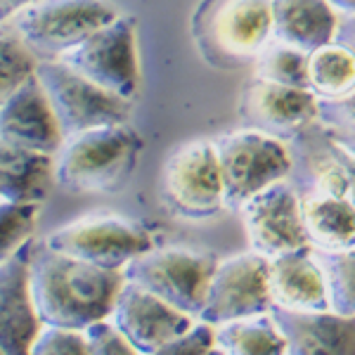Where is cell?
I'll list each match as a JSON object with an SVG mask.
<instances>
[{
  "mask_svg": "<svg viewBox=\"0 0 355 355\" xmlns=\"http://www.w3.org/2000/svg\"><path fill=\"white\" fill-rule=\"evenodd\" d=\"M123 282L121 270L57 254L43 242L33 244L28 254V301L43 327L85 331L110 320Z\"/></svg>",
  "mask_w": 355,
  "mask_h": 355,
  "instance_id": "cell-1",
  "label": "cell"
},
{
  "mask_svg": "<svg viewBox=\"0 0 355 355\" xmlns=\"http://www.w3.org/2000/svg\"><path fill=\"white\" fill-rule=\"evenodd\" d=\"M142 137L128 123H112L64 137L53 154L55 185L71 194L119 192L133 175Z\"/></svg>",
  "mask_w": 355,
  "mask_h": 355,
  "instance_id": "cell-2",
  "label": "cell"
},
{
  "mask_svg": "<svg viewBox=\"0 0 355 355\" xmlns=\"http://www.w3.org/2000/svg\"><path fill=\"white\" fill-rule=\"evenodd\" d=\"M192 36L211 67L254 62L272 38L270 0H204L192 17Z\"/></svg>",
  "mask_w": 355,
  "mask_h": 355,
  "instance_id": "cell-3",
  "label": "cell"
},
{
  "mask_svg": "<svg viewBox=\"0 0 355 355\" xmlns=\"http://www.w3.org/2000/svg\"><path fill=\"white\" fill-rule=\"evenodd\" d=\"M162 204L173 218L202 223L225 209L223 175L214 140H190L166 157Z\"/></svg>",
  "mask_w": 355,
  "mask_h": 355,
  "instance_id": "cell-4",
  "label": "cell"
},
{
  "mask_svg": "<svg viewBox=\"0 0 355 355\" xmlns=\"http://www.w3.org/2000/svg\"><path fill=\"white\" fill-rule=\"evenodd\" d=\"M218 259L211 251L166 246L135 256L123 268V279L159 296L175 311L199 318Z\"/></svg>",
  "mask_w": 355,
  "mask_h": 355,
  "instance_id": "cell-5",
  "label": "cell"
},
{
  "mask_svg": "<svg viewBox=\"0 0 355 355\" xmlns=\"http://www.w3.org/2000/svg\"><path fill=\"white\" fill-rule=\"evenodd\" d=\"M116 17L110 0H38L8 24L38 60H57Z\"/></svg>",
  "mask_w": 355,
  "mask_h": 355,
  "instance_id": "cell-6",
  "label": "cell"
},
{
  "mask_svg": "<svg viewBox=\"0 0 355 355\" xmlns=\"http://www.w3.org/2000/svg\"><path fill=\"white\" fill-rule=\"evenodd\" d=\"M225 192V209L237 211L246 199L291 173V154L284 140L256 128L223 133L214 140Z\"/></svg>",
  "mask_w": 355,
  "mask_h": 355,
  "instance_id": "cell-7",
  "label": "cell"
},
{
  "mask_svg": "<svg viewBox=\"0 0 355 355\" xmlns=\"http://www.w3.org/2000/svg\"><path fill=\"white\" fill-rule=\"evenodd\" d=\"M36 78L64 137L100 125L125 123L130 102L100 88L62 60H38Z\"/></svg>",
  "mask_w": 355,
  "mask_h": 355,
  "instance_id": "cell-8",
  "label": "cell"
},
{
  "mask_svg": "<svg viewBox=\"0 0 355 355\" xmlns=\"http://www.w3.org/2000/svg\"><path fill=\"white\" fill-rule=\"evenodd\" d=\"M43 244L105 270H123L135 256L154 249L152 234L140 223L116 214H90L71 220L45 234Z\"/></svg>",
  "mask_w": 355,
  "mask_h": 355,
  "instance_id": "cell-9",
  "label": "cell"
},
{
  "mask_svg": "<svg viewBox=\"0 0 355 355\" xmlns=\"http://www.w3.org/2000/svg\"><path fill=\"white\" fill-rule=\"evenodd\" d=\"M57 60L67 62L88 81L133 102L140 90V64H137L135 19L119 15L107 26L97 28L76 48Z\"/></svg>",
  "mask_w": 355,
  "mask_h": 355,
  "instance_id": "cell-10",
  "label": "cell"
},
{
  "mask_svg": "<svg viewBox=\"0 0 355 355\" xmlns=\"http://www.w3.org/2000/svg\"><path fill=\"white\" fill-rule=\"evenodd\" d=\"M268 272L270 259L254 249L218 261L197 320L218 327L232 320L268 313L272 308Z\"/></svg>",
  "mask_w": 355,
  "mask_h": 355,
  "instance_id": "cell-11",
  "label": "cell"
},
{
  "mask_svg": "<svg viewBox=\"0 0 355 355\" xmlns=\"http://www.w3.org/2000/svg\"><path fill=\"white\" fill-rule=\"evenodd\" d=\"M249 246L259 254L279 256L311 246L301 216V197L289 180H277L239 206Z\"/></svg>",
  "mask_w": 355,
  "mask_h": 355,
  "instance_id": "cell-12",
  "label": "cell"
},
{
  "mask_svg": "<svg viewBox=\"0 0 355 355\" xmlns=\"http://www.w3.org/2000/svg\"><path fill=\"white\" fill-rule=\"evenodd\" d=\"M110 320L140 355L154 353L197 324V318L175 311L159 296L130 282H123Z\"/></svg>",
  "mask_w": 355,
  "mask_h": 355,
  "instance_id": "cell-13",
  "label": "cell"
},
{
  "mask_svg": "<svg viewBox=\"0 0 355 355\" xmlns=\"http://www.w3.org/2000/svg\"><path fill=\"white\" fill-rule=\"evenodd\" d=\"M239 114L246 128L263 130L279 140H291L318 119V97L311 90L254 76L242 90Z\"/></svg>",
  "mask_w": 355,
  "mask_h": 355,
  "instance_id": "cell-14",
  "label": "cell"
},
{
  "mask_svg": "<svg viewBox=\"0 0 355 355\" xmlns=\"http://www.w3.org/2000/svg\"><path fill=\"white\" fill-rule=\"evenodd\" d=\"M0 140L50 157L64 142V133L36 73L0 107Z\"/></svg>",
  "mask_w": 355,
  "mask_h": 355,
  "instance_id": "cell-15",
  "label": "cell"
},
{
  "mask_svg": "<svg viewBox=\"0 0 355 355\" xmlns=\"http://www.w3.org/2000/svg\"><path fill=\"white\" fill-rule=\"evenodd\" d=\"M287 343L284 355H355V315L270 308Z\"/></svg>",
  "mask_w": 355,
  "mask_h": 355,
  "instance_id": "cell-16",
  "label": "cell"
},
{
  "mask_svg": "<svg viewBox=\"0 0 355 355\" xmlns=\"http://www.w3.org/2000/svg\"><path fill=\"white\" fill-rule=\"evenodd\" d=\"M31 246L33 242H28L19 254L0 266V355H26L41 327L26 289Z\"/></svg>",
  "mask_w": 355,
  "mask_h": 355,
  "instance_id": "cell-17",
  "label": "cell"
},
{
  "mask_svg": "<svg viewBox=\"0 0 355 355\" xmlns=\"http://www.w3.org/2000/svg\"><path fill=\"white\" fill-rule=\"evenodd\" d=\"M268 279L275 306L291 311H329L324 275L313 259L311 246L272 256Z\"/></svg>",
  "mask_w": 355,
  "mask_h": 355,
  "instance_id": "cell-18",
  "label": "cell"
},
{
  "mask_svg": "<svg viewBox=\"0 0 355 355\" xmlns=\"http://www.w3.org/2000/svg\"><path fill=\"white\" fill-rule=\"evenodd\" d=\"M272 38L311 55L334 41L339 12L327 0H270Z\"/></svg>",
  "mask_w": 355,
  "mask_h": 355,
  "instance_id": "cell-19",
  "label": "cell"
},
{
  "mask_svg": "<svg viewBox=\"0 0 355 355\" xmlns=\"http://www.w3.org/2000/svg\"><path fill=\"white\" fill-rule=\"evenodd\" d=\"M53 178V157L0 140V199L15 204H43Z\"/></svg>",
  "mask_w": 355,
  "mask_h": 355,
  "instance_id": "cell-20",
  "label": "cell"
},
{
  "mask_svg": "<svg viewBox=\"0 0 355 355\" xmlns=\"http://www.w3.org/2000/svg\"><path fill=\"white\" fill-rule=\"evenodd\" d=\"M301 216L308 244L315 249H353L355 211L346 197L303 194Z\"/></svg>",
  "mask_w": 355,
  "mask_h": 355,
  "instance_id": "cell-21",
  "label": "cell"
},
{
  "mask_svg": "<svg viewBox=\"0 0 355 355\" xmlns=\"http://www.w3.org/2000/svg\"><path fill=\"white\" fill-rule=\"evenodd\" d=\"M214 346L223 355H284L287 343L270 311L214 327Z\"/></svg>",
  "mask_w": 355,
  "mask_h": 355,
  "instance_id": "cell-22",
  "label": "cell"
},
{
  "mask_svg": "<svg viewBox=\"0 0 355 355\" xmlns=\"http://www.w3.org/2000/svg\"><path fill=\"white\" fill-rule=\"evenodd\" d=\"M355 88V55L339 43H327L308 55V90L318 100L341 97Z\"/></svg>",
  "mask_w": 355,
  "mask_h": 355,
  "instance_id": "cell-23",
  "label": "cell"
},
{
  "mask_svg": "<svg viewBox=\"0 0 355 355\" xmlns=\"http://www.w3.org/2000/svg\"><path fill=\"white\" fill-rule=\"evenodd\" d=\"M313 259L327 284L329 311L339 315H355V246L353 249H315Z\"/></svg>",
  "mask_w": 355,
  "mask_h": 355,
  "instance_id": "cell-24",
  "label": "cell"
},
{
  "mask_svg": "<svg viewBox=\"0 0 355 355\" xmlns=\"http://www.w3.org/2000/svg\"><path fill=\"white\" fill-rule=\"evenodd\" d=\"M254 76L308 90V53L270 38L254 57Z\"/></svg>",
  "mask_w": 355,
  "mask_h": 355,
  "instance_id": "cell-25",
  "label": "cell"
},
{
  "mask_svg": "<svg viewBox=\"0 0 355 355\" xmlns=\"http://www.w3.org/2000/svg\"><path fill=\"white\" fill-rule=\"evenodd\" d=\"M38 57L21 43L12 26L0 24V107L36 73Z\"/></svg>",
  "mask_w": 355,
  "mask_h": 355,
  "instance_id": "cell-26",
  "label": "cell"
},
{
  "mask_svg": "<svg viewBox=\"0 0 355 355\" xmlns=\"http://www.w3.org/2000/svg\"><path fill=\"white\" fill-rule=\"evenodd\" d=\"M41 204L0 202V266L31 242Z\"/></svg>",
  "mask_w": 355,
  "mask_h": 355,
  "instance_id": "cell-27",
  "label": "cell"
},
{
  "mask_svg": "<svg viewBox=\"0 0 355 355\" xmlns=\"http://www.w3.org/2000/svg\"><path fill=\"white\" fill-rule=\"evenodd\" d=\"M26 355H88L85 331L62 327H38Z\"/></svg>",
  "mask_w": 355,
  "mask_h": 355,
  "instance_id": "cell-28",
  "label": "cell"
},
{
  "mask_svg": "<svg viewBox=\"0 0 355 355\" xmlns=\"http://www.w3.org/2000/svg\"><path fill=\"white\" fill-rule=\"evenodd\" d=\"M88 355H140L125 341V336L112 324V320H100L85 329Z\"/></svg>",
  "mask_w": 355,
  "mask_h": 355,
  "instance_id": "cell-29",
  "label": "cell"
},
{
  "mask_svg": "<svg viewBox=\"0 0 355 355\" xmlns=\"http://www.w3.org/2000/svg\"><path fill=\"white\" fill-rule=\"evenodd\" d=\"M211 348H214V327L197 320V324L190 331L164 343L150 355H209Z\"/></svg>",
  "mask_w": 355,
  "mask_h": 355,
  "instance_id": "cell-30",
  "label": "cell"
},
{
  "mask_svg": "<svg viewBox=\"0 0 355 355\" xmlns=\"http://www.w3.org/2000/svg\"><path fill=\"white\" fill-rule=\"evenodd\" d=\"M318 121L329 130H355V88L341 97L318 100Z\"/></svg>",
  "mask_w": 355,
  "mask_h": 355,
  "instance_id": "cell-31",
  "label": "cell"
},
{
  "mask_svg": "<svg viewBox=\"0 0 355 355\" xmlns=\"http://www.w3.org/2000/svg\"><path fill=\"white\" fill-rule=\"evenodd\" d=\"M334 43L343 45L355 55V12L351 15H339L336 21V33H334Z\"/></svg>",
  "mask_w": 355,
  "mask_h": 355,
  "instance_id": "cell-32",
  "label": "cell"
},
{
  "mask_svg": "<svg viewBox=\"0 0 355 355\" xmlns=\"http://www.w3.org/2000/svg\"><path fill=\"white\" fill-rule=\"evenodd\" d=\"M33 3H38V0H0V24H8L17 12H21Z\"/></svg>",
  "mask_w": 355,
  "mask_h": 355,
  "instance_id": "cell-33",
  "label": "cell"
},
{
  "mask_svg": "<svg viewBox=\"0 0 355 355\" xmlns=\"http://www.w3.org/2000/svg\"><path fill=\"white\" fill-rule=\"evenodd\" d=\"M329 135L343 152L355 157V130H329Z\"/></svg>",
  "mask_w": 355,
  "mask_h": 355,
  "instance_id": "cell-34",
  "label": "cell"
},
{
  "mask_svg": "<svg viewBox=\"0 0 355 355\" xmlns=\"http://www.w3.org/2000/svg\"><path fill=\"white\" fill-rule=\"evenodd\" d=\"M343 164H346V171H348V190H346V199L351 202L353 211H355V157H351L348 152H343Z\"/></svg>",
  "mask_w": 355,
  "mask_h": 355,
  "instance_id": "cell-35",
  "label": "cell"
},
{
  "mask_svg": "<svg viewBox=\"0 0 355 355\" xmlns=\"http://www.w3.org/2000/svg\"><path fill=\"white\" fill-rule=\"evenodd\" d=\"M327 3L339 15H351V12H355V0H327Z\"/></svg>",
  "mask_w": 355,
  "mask_h": 355,
  "instance_id": "cell-36",
  "label": "cell"
},
{
  "mask_svg": "<svg viewBox=\"0 0 355 355\" xmlns=\"http://www.w3.org/2000/svg\"><path fill=\"white\" fill-rule=\"evenodd\" d=\"M209 355H223V353L218 351V348H216V346H214V348H211V353H209Z\"/></svg>",
  "mask_w": 355,
  "mask_h": 355,
  "instance_id": "cell-37",
  "label": "cell"
},
{
  "mask_svg": "<svg viewBox=\"0 0 355 355\" xmlns=\"http://www.w3.org/2000/svg\"><path fill=\"white\" fill-rule=\"evenodd\" d=\"M0 202H3V199H0Z\"/></svg>",
  "mask_w": 355,
  "mask_h": 355,
  "instance_id": "cell-38",
  "label": "cell"
}]
</instances>
